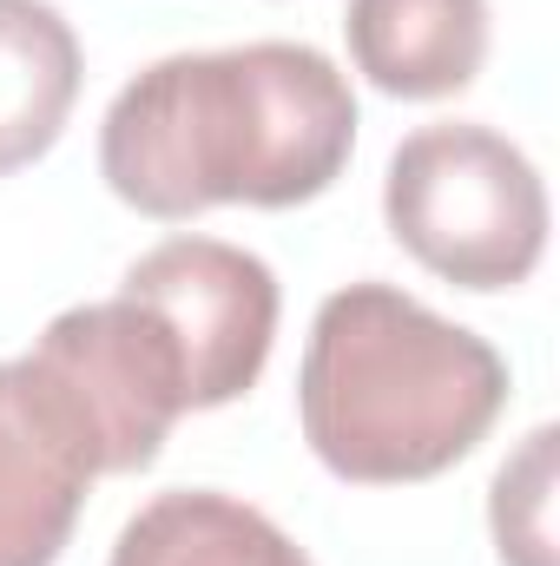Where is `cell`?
<instances>
[{"mask_svg":"<svg viewBox=\"0 0 560 566\" xmlns=\"http://www.w3.org/2000/svg\"><path fill=\"white\" fill-rule=\"evenodd\" d=\"M356 145L350 80L297 40L172 53L106 106L100 171L120 205L185 224L211 205L323 198Z\"/></svg>","mask_w":560,"mask_h":566,"instance_id":"6da1fadb","label":"cell"},{"mask_svg":"<svg viewBox=\"0 0 560 566\" xmlns=\"http://www.w3.org/2000/svg\"><path fill=\"white\" fill-rule=\"evenodd\" d=\"M508 409V363L475 329L422 310L396 283L323 296L297 376L310 454L363 488L435 481L488 441Z\"/></svg>","mask_w":560,"mask_h":566,"instance_id":"7a4b0ae2","label":"cell"},{"mask_svg":"<svg viewBox=\"0 0 560 566\" xmlns=\"http://www.w3.org/2000/svg\"><path fill=\"white\" fill-rule=\"evenodd\" d=\"M383 218L422 271L462 290H515L548 251L541 171L488 126L409 133L383 178Z\"/></svg>","mask_w":560,"mask_h":566,"instance_id":"3957f363","label":"cell"},{"mask_svg":"<svg viewBox=\"0 0 560 566\" xmlns=\"http://www.w3.org/2000/svg\"><path fill=\"white\" fill-rule=\"evenodd\" d=\"M20 363L80 441L93 481L152 468L158 441L185 416L178 356L158 336V323L126 296L60 310Z\"/></svg>","mask_w":560,"mask_h":566,"instance_id":"277c9868","label":"cell"},{"mask_svg":"<svg viewBox=\"0 0 560 566\" xmlns=\"http://www.w3.org/2000/svg\"><path fill=\"white\" fill-rule=\"evenodd\" d=\"M120 296L139 303L158 323V336L172 343L185 409L238 402L271 363L278 277L265 258H251L225 238H165L126 271Z\"/></svg>","mask_w":560,"mask_h":566,"instance_id":"5b68a950","label":"cell"},{"mask_svg":"<svg viewBox=\"0 0 560 566\" xmlns=\"http://www.w3.org/2000/svg\"><path fill=\"white\" fill-rule=\"evenodd\" d=\"M93 468L27 363H0V566H53L73 541Z\"/></svg>","mask_w":560,"mask_h":566,"instance_id":"8992f818","label":"cell"},{"mask_svg":"<svg viewBox=\"0 0 560 566\" xmlns=\"http://www.w3.org/2000/svg\"><path fill=\"white\" fill-rule=\"evenodd\" d=\"M356 73L390 99H448L488 60V0H350Z\"/></svg>","mask_w":560,"mask_h":566,"instance_id":"52a82bcc","label":"cell"},{"mask_svg":"<svg viewBox=\"0 0 560 566\" xmlns=\"http://www.w3.org/2000/svg\"><path fill=\"white\" fill-rule=\"evenodd\" d=\"M80 99V40L46 0H0V178L53 151Z\"/></svg>","mask_w":560,"mask_h":566,"instance_id":"ba28073f","label":"cell"},{"mask_svg":"<svg viewBox=\"0 0 560 566\" xmlns=\"http://www.w3.org/2000/svg\"><path fill=\"white\" fill-rule=\"evenodd\" d=\"M106 566H310L303 547L258 507L205 488H172L126 521Z\"/></svg>","mask_w":560,"mask_h":566,"instance_id":"9c48e42d","label":"cell"},{"mask_svg":"<svg viewBox=\"0 0 560 566\" xmlns=\"http://www.w3.org/2000/svg\"><path fill=\"white\" fill-rule=\"evenodd\" d=\"M548 448H554V428H535L528 454L515 468H501L495 507H515V501H528V514L548 507ZM495 541H501V560H515V566H541V554H548V534L541 527H515V514H495Z\"/></svg>","mask_w":560,"mask_h":566,"instance_id":"30bf717a","label":"cell"}]
</instances>
